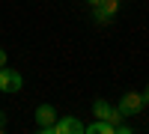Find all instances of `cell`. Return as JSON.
<instances>
[{"mask_svg":"<svg viewBox=\"0 0 149 134\" xmlns=\"http://www.w3.org/2000/svg\"><path fill=\"white\" fill-rule=\"evenodd\" d=\"M21 87H24V78H21V72L9 69V66H0V92L12 95V92H21Z\"/></svg>","mask_w":149,"mask_h":134,"instance_id":"6da1fadb","label":"cell"},{"mask_svg":"<svg viewBox=\"0 0 149 134\" xmlns=\"http://www.w3.org/2000/svg\"><path fill=\"white\" fill-rule=\"evenodd\" d=\"M119 12V0H95L93 3V18L98 24H110Z\"/></svg>","mask_w":149,"mask_h":134,"instance_id":"7a4b0ae2","label":"cell"},{"mask_svg":"<svg viewBox=\"0 0 149 134\" xmlns=\"http://www.w3.org/2000/svg\"><path fill=\"white\" fill-rule=\"evenodd\" d=\"M143 95L140 92H125V95H122V99H119V104H116V110L122 113V119H125V116H137L140 110H143Z\"/></svg>","mask_w":149,"mask_h":134,"instance_id":"3957f363","label":"cell"},{"mask_svg":"<svg viewBox=\"0 0 149 134\" xmlns=\"http://www.w3.org/2000/svg\"><path fill=\"white\" fill-rule=\"evenodd\" d=\"M93 116H95V119H104V122H113V125L122 122V113H119L110 101H104V99H95V101H93Z\"/></svg>","mask_w":149,"mask_h":134,"instance_id":"277c9868","label":"cell"},{"mask_svg":"<svg viewBox=\"0 0 149 134\" xmlns=\"http://www.w3.org/2000/svg\"><path fill=\"white\" fill-rule=\"evenodd\" d=\"M51 134H84V122L78 116H57L51 125Z\"/></svg>","mask_w":149,"mask_h":134,"instance_id":"5b68a950","label":"cell"},{"mask_svg":"<svg viewBox=\"0 0 149 134\" xmlns=\"http://www.w3.org/2000/svg\"><path fill=\"white\" fill-rule=\"evenodd\" d=\"M54 119H57V110H54V104H39V107H36V128H39L42 134H51V125H54Z\"/></svg>","mask_w":149,"mask_h":134,"instance_id":"8992f818","label":"cell"},{"mask_svg":"<svg viewBox=\"0 0 149 134\" xmlns=\"http://www.w3.org/2000/svg\"><path fill=\"white\" fill-rule=\"evenodd\" d=\"M113 122H104V119H95V122L84 125V134H113Z\"/></svg>","mask_w":149,"mask_h":134,"instance_id":"52a82bcc","label":"cell"},{"mask_svg":"<svg viewBox=\"0 0 149 134\" xmlns=\"http://www.w3.org/2000/svg\"><path fill=\"white\" fill-rule=\"evenodd\" d=\"M0 131H6V113L0 110Z\"/></svg>","mask_w":149,"mask_h":134,"instance_id":"ba28073f","label":"cell"},{"mask_svg":"<svg viewBox=\"0 0 149 134\" xmlns=\"http://www.w3.org/2000/svg\"><path fill=\"white\" fill-rule=\"evenodd\" d=\"M140 95H143V101H146V104H149V83H146V90H143V92H140Z\"/></svg>","mask_w":149,"mask_h":134,"instance_id":"9c48e42d","label":"cell"},{"mask_svg":"<svg viewBox=\"0 0 149 134\" xmlns=\"http://www.w3.org/2000/svg\"><path fill=\"white\" fill-rule=\"evenodd\" d=\"M0 66H6V51L0 48Z\"/></svg>","mask_w":149,"mask_h":134,"instance_id":"30bf717a","label":"cell"},{"mask_svg":"<svg viewBox=\"0 0 149 134\" xmlns=\"http://www.w3.org/2000/svg\"><path fill=\"white\" fill-rule=\"evenodd\" d=\"M86 3H95V0H86Z\"/></svg>","mask_w":149,"mask_h":134,"instance_id":"8fae6325","label":"cell"}]
</instances>
